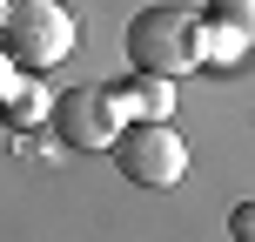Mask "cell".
Listing matches in <instances>:
<instances>
[{"mask_svg":"<svg viewBox=\"0 0 255 242\" xmlns=\"http://www.w3.org/2000/svg\"><path fill=\"white\" fill-rule=\"evenodd\" d=\"M74 40H81V20L61 0H7V13H0V47H7V61L20 74L61 67L74 54Z\"/></svg>","mask_w":255,"mask_h":242,"instance_id":"obj_1","label":"cell"},{"mask_svg":"<svg viewBox=\"0 0 255 242\" xmlns=\"http://www.w3.org/2000/svg\"><path fill=\"white\" fill-rule=\"evenodd\" d=\"M128 61L154 67V74L202 67V13L195 7H141L128 20Z\"/></svg>","mask_w":255,"mask_h":242,"instance_id":"obj_2","label":"cell"},{"mask_svg":"<svg viewBox=\"0 0 255 242\" xmlns=\"http://www.w3.org/2000/svg\"><path fill=\"white\" fill-rule=\"evenodd\" d=\"M115 162H121L128 182H141V189H181V182H188V141H181L168 121L141 115L134 128L115 135Z\"/></svg>","mask_w":255,"mask_h":242,"instance_id":"obj_3","label":"cell"},{"mask_svg":"<svg viewBox=\"0 0 255 242\" xmlns=\"http://www.w3.org/2000/svg\"><path fill=\"white\" fill-rule=\"evenodd\" d=\"M121 108H115V88H74L54 101V135L67 141V148H115L121 135Z\"/></svg>","mask_w":255,"mask_h":242,"instance_id":"obj_4","label":"cell"},{"mask_svg":"<svg viewBox=\"0 0 255 242\" xmlns=\"http://www.w3.org/2000/svg\"><path fill=\"white\" fill-rule=\"evenodd\" d=\"M115 108H121V115H148V121H168V115H175V74L134 67V81H121V88H115Z\"/></svg>","mask_w":255,"mask_h":242,"instance_id":"obj_5","label":"cell"},{"mask_svg":"<svg viewBox=\"0 0 255 242\" xmlns=\"http://www.w3.org/2000/svg\"><path fill=\"white\" fill-rule=\"evenodd\" d=\"M242 54H249V34H235L229 20H215V13H202V67H208V61L235 67Z\"/></svg>","mask_w":255,"mask_h":242,"instance_id":"obj_6","label":"cell"},{"mask_svg":"<svg viewBox=\"0 0 255 242\" xmlns=\"http://www.w3.org/2000/svg\"><path fill=\"white\" fill-rule=\"evenodd\" d=\"M208 13H215V20H229L235 34H249V47H255V0H215Z\"/></svg>","mask_w":255,"mask_h":242,"instance_id":"obj_7","label":"cell"},{"mask_svg":"<svg viewBox=\"0 0 255 242\" xmlns=\"http://www.w3.org/2000/svg\"><path fill=\"white\" fill-rule=\"evenodd\" d=\"M229 236L235 242H255V202H235L229 209Z\"/></svg>","mask_w":255,"mask_h":242,"instance_id":"obj_8","label":"cell"},{"mask_svg":"<svg viewBox=\"0 0 255 242\" xmlns=\"http://www.w3.org/2000/svg\"><path fill=\"white\" fill-rule=\"evenodd\" d=\"M7 115H13V121H20V115H40V94H34V88H13V94H7Z\"/></svg>","mask_w":255,"mask_h":242,"instance_id":"obj_9","label":"cell"},{"mask_svg":"<svg viewBox=\"0 0 255 242\" xmlns=\"http://www.w3.org/2000/svg\"><path fill=\"white\" fill-rule=\"evenodd\" d=\"M7 88H13V61L0 54V94H7Z\"/></svg>","mask_w":255,"mask_h":242,"instance_id":"obj_10","label":"cell"},{"mask_svg":"<svg viewBox=\"0 0 255 242\" xmlns=\"http://www.w3.org/2000/svg\"><path fill=\"white\" fill-rule=\"evenodd\" d=\"M0 13H7V0H0Z\"/></svg>","mask_w":255,"mask_h":242,"instance_id":"obj_11","label":"cell"}]
</instances>
